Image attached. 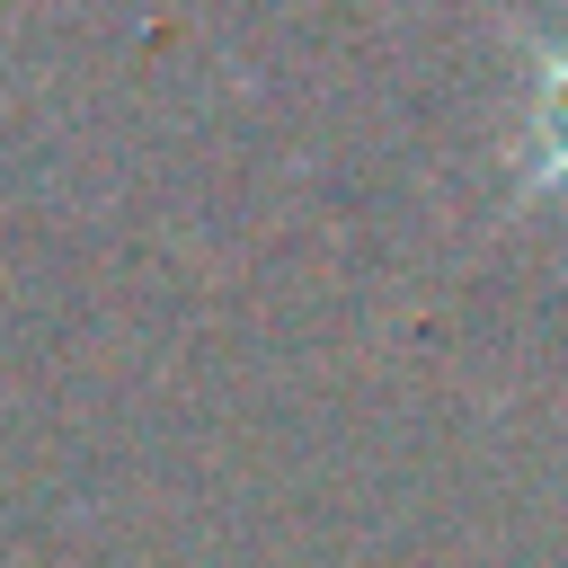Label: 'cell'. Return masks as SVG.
<instances>
[{"mask_svg":"<svg viewBox=\"0 0 568 568\" xmlns=\"http://www.w3.org/2000/svg\"><path fill=\"white\" fill-rule=\"evenodd\" d=\"M524 186L541 195H568V44L559 53H541V71H532V151H524Z\"/></svg>","mask_w":568,"mask_h":568,"instance_id":"6da1fadb","label":"cell"}]
</instances>
